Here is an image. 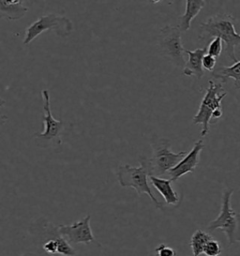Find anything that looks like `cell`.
<instances>
[{"label": "cell", "instance_id": "1", "mask_svg": "<svg viewBox=\"0 0 240 256\" xmlns=\"http://www.w3.org/2000/svg\"><path fill=\"white\" fill-rule=\"evenodd\" d=\"M236 18L231 14H218L202 22L199 28L198 38L206 40L210 38H220L224 42L225 54L234 63L238 62L234 48L240 46V34L234 28Z\"/></svg>", "mask_w": 240, "mask_h": 256}, {"label": "cell", "instance_id": "2", "mask_svg": "<svg viewBox=\"0 0 240 256\" xmlns=\"http://www.w3.org/2000/svg\"><path fill=\"white\" fill-rule=\"evenodd\" d=\"M140 166L134 167L130 164H121L118 168V180L120 186L123 188H134L139 196L148 194L152 202L155 204L156 208L164 210V204L160 203L153 194L148 178L150 176L148 158L146 157H139Z\"/></svg>", "mask_w": 240, "mask_h": 256}, {"label": "cell", "instance_id": "3", "mask_svg": "<svg viewBox=\"0 0 240 256\" xmlns=\"http://www.w3.org/2000/svg\"><path fill=\"white\" fill-rule=\"evenodd\" d=\"M42 96L44 100L42 121L44 130L33 136L34 142L40 148H58L62 144V137L67 130L68 124L63 120H56L52 116L49 91L44 90Z\"/></svg>", "mask_w": 240, "mask_h": 256}, {"label": "cell", "instance_id": "4", "mask_svg": "<svg viewBox=\"0 0 240 256\" xmlns=\"http://www.w3.org/2000/svg\"><path fill=\"white\" fill-rule=\"evenodd\" d=\"M151 144L153 154L148 160L150 176L158 178L164 176L187 155L186 151L171 150V142L167 138L154 136L151 139Z\"/></svg>", "mask_w": 240, "mask_h": 256}, {"label": "cell", "instance_id": "5", "mask_svg": "<svg viewBox=\"0 0 240 256\" xmlns=\"http://www.w3.org/2000/svg\"><path fill=\"white\" fill-rule=\"evenodd\" d=\"M232 194V188H225L222 198L220 212L217 218L210 222L208 226L210 231L220 229L226 234L230 245L240 242V214L231 206Z\"/></svg>", "mask_w": 240, "mask_h": 256}, {"label": "cell", "instance_id": "6", "mask_svg": "<svg viewBox=\"0 0 240 256\" xmlns=\"http://www.w3.org/2000/svg\"><path fill=\"white\" fill-rule=\"evenodd\" d=\"M74 30V26L70 18L56 14L40 16L26 30L22 44H30L40 34L46 31H54L60 38H68Z\"/></svg>", "mask_w": 240, "mask_h": 256}, {"label": "cell", "instance_id": "7", "mask_svg": "<svg viewBox=\"0 0 240 256\" xmlns=\"http://www.w3.org/2000/svg\"><path fill=\"white\" fill-rule=\"evenodd\" d=\"M158 44L160 53L166 60L171 62L176 68L184 70L187 63L184 58L186 49L182 44L178 26L167 24L164 26L158 36Z\"/></svg>", "mask_w": 240, "mask_h": 256}, {"label": "cell", "instance_id": "8", "mask_svg": "<svg viewBox=\"0 0 240 256\" xmlns=\"http://www.w3.org/2000/svg\"><path fill=\"white\" fill-rule=\"evenodd\" d=\"M208 84L210 86L206 91L201 104L199 106V110L192 118L194 124L202 125V137H206L208 134L210 120L213 118V114L218 109H222V102L227 95L226 91L224 90L222 83H215L214 81L210 80Z\"/></svg>", "mask_w": 240, "mask_h": 256}, {"label": "cell", "instance_id": "9", "mask_svg": "<svg viewBox=\"0 0 240 256\" xmlns=\"http://www.w3.org/2000/svg\"><path fill=\"white\" fill-rule=\"evenodd\" d=\"M90 215L76 222L70 226L66 224H60L58 231L60 234L67 240L70 244H90V243H96L100 245L98 242L96 240L93 232L90 227Z\"/></svg>", "mask_w": 240, "mask_h": 256}, {"label": "cell", "instance_id": "10", "mask_svg": "<svg viewBox=\"0 0 240 256\" xmlns=\"http://www.w3.org/2000/svg\"><path fill=\"white\" fill-rule=\"evenodd\" d=\"M204 148V141L202 139L198 140L194 144L192 150L188 152L187 155L180 160L178 166H174L168 172L170 176V180L174 182L180 180V178L187 174L192 173L200 162V154Z\"/></svg>", "mask_w": 240, "mask_h": 256}, {"label": "cell", "instance_id": "11", "mask_svg": "<svg viewBox=\"0 0 240 256\" xmlns=\"http://www.w3.org/2000/svg\"><path fill=\"white\" fill-rule=\"evenodd\" d=\"M185 53L187 54L188 60L183 70V74L188 77L195 76L198 79H202L204 74V70L202 68V58L208 54V48H197L194 51L186 49Z\"/></svg>", "mask_w": 240, "mask_h": 256}, {"label": "cell", "instance_id": "12", "mask_svg": "<svg viewBox=\"0 0 240 256\" xmlns=\"http://www.w3.org/2000/svg\"><path fill=\"white\" fill-rule=\"evenodd\" d=\"M150 178L154 188H156L164 197L166 204H169V206H178L180 204V196L172 188V181L170 178L165 180V178L155 176H150Z\"/></svg>", "mask_w": 240, "mask_h": 256}, {"label": "cell", "instance_id": "13", "mask_svg": "<svg viewBox=\"0 0 240 256\" xmlns=\"http://www.w3.org/2000/svg\"><path fill=\"white\" fill-rule=\"evenodd\" d=\"M28 12L22 0H0V16L8 21L20 20Z\"/></svg>", "mask_w": 240, "mask_h": 256}, {"label": "cell", "instance_id": "14", "mask_svg": "<svg viewBox=\"0 0 240 256\" xmlns=\"http://www.w3.org/2000/svg\"><path fill=\"white\" fill-rule=\"evenodd\" d=\"M206 6L204 0H188L186 1V10L182 16H180V28L181 32H186L190 28V24L196 16L200 14L202 8Z\"/></svg>", "mask_w": 240, "mask_h": 256}, {"label": "cell", "instance_id": "15", "mask_svg": "<svg viewBox=\"0 0 240 256\" xmlns=\"http://www.w3.org/2000/svg\"><path fill=\"white\" fill-rule=\"evenodd\" d=\"M212 76L215 79L220 80L222 83H225L228 79H232L234 88L240 90V61L232 66L218 67L212 72Z\"/></svg>", "mask_w": 240, "mask_h": 256}, {"label": "cell", "instance_id": "16", "mask_svg": "<svg viewBox=\"0 0 240 256\" xmlns=\"http://www.w3.org/2000/svg\"><path fill=\"white\" fill-rule=\"evenodd\" d=\"M213 240V236L210 234L204 232L202 230H196L190 238V248L192 250L194 256H200L204 254V248L208 241Z\"/></svg>", "mask_w": 240, "mask_h": 256}, {"label": "cell", "instance_id": "17", "mask_svg": "<svg viewBox=\"0 0 240 256\" xmlns=\"http://www.w3.org/2000/svg\"><path fill=\"white\" fill-rule=\"evenodd\" d=\"M222 252V246L215 238L208 241L204 248V254L206 256H218Z\"/></svg>", "mask_w": 240, "mask_h": 256}, {"label": "cell", "instance_id": "18", "mask_svg": "<svg viewBox=\"0 0 240 256\" xmlns=\"http://www.w3.org/2000/svg\"><path fill=\"white\" fill-rule=\"evenodd\" d=\"M222 51V40L220 38H214L210 46L208 47V54H210L214 58H218Z\"/></svg>", "mask_w": 240, "mask_h": 256}, {"label": "cell", "instance_id": "19", "mask_svg": "<svg viewBox=\"0 0 240 256\" xmlns=\"http://www.w3.org/2000/svg\"><path fill=\"white\" fill-rule=\"evenodd\" d=\"M216 64H217V58L210 56V54H206L202 58V68L206 70H208V72H214L215 70V67H216Z\"/></svg>", "mask_w": 240, "mask_h": 256}, {"label": "cell", "instance_id": "20", "mask_svg": "<svg viewBox=\"0 0 240 256\" xmlns=\"http://www.w3.org/2000/svg\"><path fill=\"white\" fill-rule=\"evenodd\" d=\"M155 252L157 256H178V252L176 250L168 247L165 244H160L157 248H155Z\"/></svg>", "mask_w": 240, "mask_h": 256}]
</instances>
